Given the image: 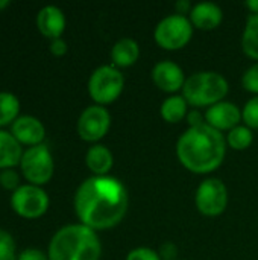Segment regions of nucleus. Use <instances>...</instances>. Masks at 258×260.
Segmentation results:
<instances>
[{"label":"nucleus","mask_w":258,"mask_h":260,"mask_svg":"<svg viewBox=\"0 0 258 260\" xmlns=\"http://www.w3.org/2000/svg\"><path fill=\"white\" fill-rule=\"evenodd\" d=\"M67 43L62 40V38H56V40H52L50 41V52L55 55V56H62L67 53Z\"/></svg>","instance_id":"c756f323"},{"label":"nucleus","mask_w":258,"mask_h":260,"mask_svg":"<svg viewBox=\"0 0 258 260\" xmlns=\"http://www.w3.org/2000/svg\"><path fill=\"white\" fill-rule=\"evenodd\" d=\"M20 102L18 99L8 91L0 93V126L14 123L18 117Z\"/></svg>","instance_id":"4be33fe9"},{"label":"nucleus","mask_w":258,"mask_h":260,"mask_svg":"<svg viewBox=\"0 0 258 260\" xmlns=\"http://www.w3.org/2000/svg\"><path fill=\"white\" fill-rule=\"evenodd\" d=\"M193 24L186 15L172 14L164 17L154 30L155 43L164 50H179L193 37Z\"/></svg>","instance_id":"423d86ee"},{"label":"nucleus","mask_w":258,"mask_h":260,"mask_svg":"<svg viewBox=\"0 0 258 260\" xmlns=\"http://www.w3.org/2000/svg\"><path fill=\"white\" fill-rule=\"evenodd\" d=\"M242 120L251 129H258V96L251 98L242 108Z\"/></svg>","instance_id":"5701e85b"},{"label":"nucleus","mask_w":258,"mask_h":260,"mask_svg":"<svg viewBox=\"0 0 258 260\" xmlns=\"http://www.w3.org/2000/svg\"><path fill=\"white\" fill-rule=\"evenodd\" d=\"M175 9H176V14H179V15H184L186 12H192V9H193V5L189 2V0H179V2H176V5H175Z\"/></svg>","instance_id":"2f4dec72"},{"label":"nucleus","mask_w":258,"mask_h":260,"mask_svg":"<svg viewBox=\"0 0 258 260\" xmlns=\"http://www.w3.org/2000/svg\"><path fill=\"white\" fill-rule=\"evenodd\" d=\"M126 260H161V257H160V253L152 248L138 247L128 253Z\"/></svg>","instance_id":"bb28decb"},{"label":"nucleus","mask_w":258,"mask_h":260,"mask_svg":"<svg viewBox=\"0 0 258 260\" xmlns=\"http://www.w3.org/2000/svg\"><path fill=\"white\" fill-rule=\"evenodd\" d=\"M195 203L198 210L205 216H219L228 206V189L219 178L204 180L195 193Z\"/></svg>","instance_id":"6e6552de"},{"label":"nucleus","mask_w":258,"mask_h":260,"mask_svg":"<svg viewBox=\"0 0 258 260\" xmlns=\"http://www.w3.org/2000/svg\"><path fill=\"white\" fill-rule=\"evenodd\" d=\"M20 168L29 183L33 186H41L50 181L55 165L49 148L41 143L30 146L26 152H23Z\"/></svg>","instance_id":"0eeeda50"},{"label":"nucleus","mask_w":258,"mask_h":260,"mask_svg":"<svg viewBox=\"0 0 258 260\" xmlns=\"http://www.w3.org/2000/svg\"><path fill=\"white\" fill-rule=\"evenodd\" d=\"M17 260H49V256L44 254L41 250L27 248V250H23L20 253V256L17 257Z\"/></svg>","instance_id":"cd10ccee"},{"label":"nucleus","mask_w":258,"mask_h":260,"mask_svg":"<svg viewBox=\"0 0 258 260\" xmlns=\"http://www.w3.org/2000/svg\"><path fill=\"white\" fill-rule=\"evenodd\" d=\"M85 165L96 177L108 175V172L111 171V168L114 165L113 152L103 145H93L87 151Z\"/></svg>","instance_id":"f3484780"},{"label":"nucleus","mask_w":258,"mask_h":260,"mask_svg":"<svg viewBox=\"0 0 258 260\" xmlns=\"http://www.w3.org/2000/svg\"><path fill=\"white\" fill-rule=\"evenodd\" d=\"M245 6L252 12V14H258V0H248L245 3Z\"/></svg>","instance_id":"473e14b6"},{"label":"nucleus","mask_w":258,"mask_h":260,"mask_svg":"<svg viewBox=\"0 0 258 260\" xmlns=\"http://www.w3.org/2000/svg\"><path fill=\"white\" fill-rule=\"evenodd\" d=\"M227 139L210 125L189 128L176 142L179 163L193 174H210L216 171L227 154Z\"/></svg>","instance_id":"f03ea898"},{"label":"nucleus","mask_w":258,"mask_h":260,"mask_svg":"<svg viewBox=\"0 0 258 260\" xmlns=\"http://www.w3.org/2000/svg\"><path fill=\"white\" fill-rule=\"evenodd\" d=\"M189 20L196 29L213 30L220 26L224 20V12L220 6L213 2H201V3L193 5Z\"/></svg>","instance_id":"4468645a"},{"label":"nucleus","mask_w":258,"mask_h":260,"mask_svg":"<svg viewBox=\"0 0 258 260\" xmlns=\"http://www.w3.org/2000/svg\"><path fill=\"white\" fill-rule=\"evenodd\" d=\"M36 24L40 32L50 38V40H56L61 38L64 29H65V17L64 12L53 5L44 6L43 9H40L38 15H36Z\"/></svg>","instance_id":"2eb2a0df"},{"label":"nucleus","mask_w":258,"mask_h":260,"mask_svg":"<svg viewBox=\"0 0 258 260\" xmlns=\"http://www.w3.org/2000/svg\"><path fill=\"white\" fill-rule=\"evenodd\" d=\"M242 85L246 91L254 93L255 96H258V62L252 64L242 78Z\"/></svg>","instance_id":"393cba45"},{"label":"nucleus","mask_w":258,"mask_h":260,"mask_svg":"<svg viewBox=\"0 0 258 260\" xmlns=\"http://www.w3.org/2000/svg\"><path fill=\"white\" fill-rule=\"evenodd\" d=\"M23 151L20 142L9 133L0 131V169H11L20 165Z\"/></svg>","instance_id":"a211bd4d"},{"label":"nucleus","mask_w":258,"mask_h":260,"mask_svg":"<svg viewBox=\"0 0 258 260\" xmlns=\"http://www.w3.org/2000/svg\"><path fill=\"white\" fill-rule=\"evenodd\" d=\"M186 79L187 78L184 76L182 69L170 59L160 61L152 69L154 84L161 91H166V93H175V91L181 90L184 87Z\"/></svg>","instance_id":"f8f14e48"},{"label":"nucleus","mask_w":258,"mask_h":260,"mask_svg":"<svg viewBox=\"0 0 258 260\" xmlns=\"http://www.w3.org/2000/svg\"><path fill=\"white\" fill-rule=\"evenodd\" d=\"M225 139H227V145L233 148L234 151H245L252 145L254 134H252V129L248 128L246 125H239L233 128L231 131H228Z\"/></svg>","instance_id":"412c9836"},{"label":"nucleus","mask_w":258,"mask_h":260,"mask_svg":"<svg viewBox=\"0 0 258 260\" xmlns=\"http://www.w3.org/2000/svg\"><path fill=\"white\" fill-rule=\"evenodd\" d=\"M128 204L125 184L109 175L87 178L75 195V212L81 224L94 232L119 225L128 212Z\"/></svg>","instance_id":"f257e3e1"},{"label":"nucleus","mask_w":258,"mask_h":260,"mask_svg":"<svg viewBox=\"0 0 258 260\" xmlns=\"http://www.w3.org/2000/svg\"><path fill=\"white\" fill-rule=\"evenodd\" d=\"M14 259H15V242L8 232L0 230V260Z\"/></svg>","instance_id":"b1692460"},{"label":"nucleus","mask_w":258,"mask_h":260,"mask_svg":"<svg viewBox=\"0 0 258 260\" xmlns=\"http://www.w3.org/2000/svg\"><path fill=\"white\" fill-rule=\"evenodd\" d=\"M11 134L23 145L36 146L41 145L46 137V129L43 123L32 116H20L12 123Z\"/></svg>","instance_id":"ddd939ff"},{"label":"nucleus","mask_w":258,"mask_h":260,"mask_svg":"<svg viewBox=\"0 0 258 260\" xmlns=\"http://www.w3.org/2000/svg\"><path fill=\"white\" fill-rule=\"evenodd\" d=\"M160 114L167 123H179L189 114V104L184 96H169L160 107Z\"/></svg>","instance_id":"6ab92c4d"},{"label":"nucleus","mask_w":258,"mask_h":260,"mask_svg":"<svg viewBox=\"0 0 258 260\" xmlns=\"http://www.w3.org/2000/svg\"><path fill=\"white\" fill-rule=\"evenodd\" d=\"M242 49L245 55L258 62V14L249 15L245 24L242 35Z\"/></svg>","instance_id":"aec40b11"},{"label":"nucleus","mask_w":258,"mask_h":260,"mask_svg":"<svg viewBox=\"0 0 258 260\" xmlns=\"http://www.w3.org/2000/svg\"><path fill=\"white\" fill-rule=\"evenodd\" d=\"M140 56V46L131 37H123L111 49V61L117 69H126L137 62Z\"/></svg>","instance_id":"dca6fc26"},{"label":"nucleus","mask_w":258,"mask_h":260,"mask_svg":"<svg viewBox=\"0 0 258 260\" xmlns=\"http://www.w3.org/2000/svg\"><path fill=\"white\" fill-rule=\"evenodd\" d=\"M187 122L190 123V128H193V126H199V125H204V123H207L205 122V116H202L198 110H193V111H190L189 114H187Z\"/></svg>","instance_id":"7c9ffc66"},{"label":"nucleus","mask_w":258,"mask_h":260,"mask_svg":"<svg viewBox=\"0 0 258 260\" xmlns=\"http://www.w3.org/2000/svg\"><path fill=\"white\" fill-rule=\"evenodd\" d=\"M11 204L17 215L26 219H35L47 212L49 197L40 186L24 184L12 193Z\"/></svg>","instance_id":"1a4fd4ad"},{"label":"nucleus","mask_w":258,"mask_h":260,"mask_svg":"<svg viewBox=\"0 0 258 260\" xmlns=\"http://www.w3.org/2000/svg\"><path fill=\"white\" fill-rule=\"evenodd\" d=\"M111 128V116L102 105H91L82 111L78 120V134L85 142H99Z\"/></svg>","instance_id":"9d476101"},{"label":"nucleus","mask_w":258,"mask_h":260,"mask_svg":"<svg viewBox=\"0 0 258 260\" xmlns=\"http://www.w3.org/2000/svg\"><path fill=\"white\" fill-rule=\"evenodd\" d=\"M0 186L6 190H17L20 187V177L12 169H3L0 172Z\"/></svg>","instance_id":"a878e982"},{"label":"nucleus","mask_w":258,"mask_h":260,"mask_svg":"<svg viewBox=\"0 0 258 260\" xmlns=\"http://www.w3.org/2000/svg\"><path fill=\"white\" fill-rule=\"evenodd\" d=\"M205 122L211 128L217 131H231L233 128L239 126L242 120V110L228 101H222L208 107L205 113Z\"/></svg>","instance_id":"9b49d317"},{"label":"nucleus","mask_w":258,"mask_h":260,"mask_svg":"<svg viewBox=\"0 0 258 260\" xmlns=\"http://www.w3.org/2000/svg\"><path fill=\"white\" fill-rule=\"evenodd\" d=\"M230 85L217 72H198L189 76L182 87V96L189 105L201 108L219 104L228 94Z\"/></svg>","instance_id":"20e7f679"},{"label":"nucleus","mask_w":258,"mask_h":260,"mask_svg":"<svg viewBox=\"0 0 258 260\" xmlns=\"http://www.w3.org/2000/svg\"><path fill=\"white\" fill-rule=\"evenodd\" d=\"M176 256H178V248H176L175 244L166 242V244L161 245V248H160V257H161V260H173Z\"/></svg>","instance_id":"c85d7f7f"},{"label":"nucleus","mask_w":258,"mask_h":260,"mask_svg":"<svg viewBox=\"0 0 258 260\" xmlns=\"http://www.w3.org/2000/svg\"><path fill=\"white\" fill-rule=\"evenodd\" d=\"M47 256L49 260H100L102 245L94 230L70 224L53 235Z\"/></svg>","instance_id":"7ed1b4c3"},{"label":"nucleus","mask_w":258,"mask_h":260,"mask_svg":"<svg viewBox=\"0 0 258 260\" xmlns=\"http://www.w3.org/2000/svg\"><path fill=\"white\" fill-rule=\"evenodd\" d=\"M6 6H9V2L8 0H0V11L5 9Z\"/></svg>","instance_id":"72a5a7b5"},{"label":"nucleus","mask_w":258,"mask_h":260,"mask_svg":"<svg viewBox=\"0 0 258 260\" xmlns=\"http://www.w3.org/2000/svg\"><path fill=\"white\" fill-rule=\"evenodd\" d=\"M125 88V78L120 69L114 66L97 67L88 79V93L96 105L116 102Z\"/></svg>","instance_id":"39448f33"}]
</instances>
